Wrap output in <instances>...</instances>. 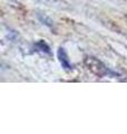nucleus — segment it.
I'll return each mask as SVG.
<instances>
[{
	"instance_id": "f257e3e1",
	"label": "nucleus",
	"mask_w": 127,
	"mask_h": 134,
	"mask_svg": "<svg viewBox=\"0 0 127 134\" xmlns=\"http://www.w3.org/2000/svg\"><path fill=\"white\" fill-rule=\"evenodd\" d=\"M58 57L61 62V65L65 67V68H67V69L71 68L69 62H68V59H67V56H66V53H65V50H63V48H60L58 50Z\"/></svg>"
}]
</instances>
